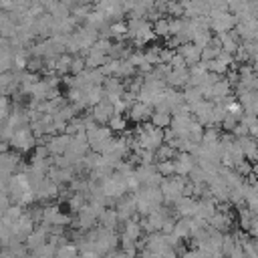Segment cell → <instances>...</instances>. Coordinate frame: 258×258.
Returning <instances> with one entry per match:
<instances>
[{"instance_id": "1", "label": "cell", "mask_w": 258, "mask_h": 258, "mask_svg": "<svg viewBox=\"0 0 258 258\" xmlns=\"http://www.w3.org/2000/svg\"><path fill=\"white\" fill-rule=\"evenodd\" d=\"M10 147H14L16 151H28L34 147V135L30 131V127H22L18 131H14V135L10 137Z\"/></svg>"}, {"instance_id": "2", "label": "cell", "mask_w": 258, "mask_h": 258, "mask_svg": "<svg viewBox=\"0 0 258 258\" xmlns=\"http://www.w3.org/2000/svg\"><path fill=\"white\" fill-rule=\"evenodd\" d=\"M149 113H151L149 105H145V103H135V105L131 107L129 117H131V119H135V121H141V119H145Z\"/></svg>"}, {"instance_id": "3", "label": "cell", "mask_w": 258, "mask_h": 258, "mask_svg": "<svg viewBox=\"0 0 258 258\" xmlns=\"http://www.w3.org/2000/svg\"><path fill=\"white\" fill-rule=\"evenodd\" d=\"M169 121H171V117H169L167 109H157V111L153 113V123H155V127H165Z\"/></svg>"}, {"instance_id": "4", "label": "cell", "mask_w": 258, "mask_h": 258, "mask_svg": "<svg viewBox=\"0 0 258 258\" xmlns=\"http://www.w3.org/2000/svg\"><path fill=\"white\" fill-rule=\"evenodd\" d=\"M10 115V101L6 95H0V123H4Z\"/></svg>"}, {"instance_id": "5", "label": "cell", "mask_w": 258, "mask_h": 258, "mask_svg": "<svg viewBox=\"0 0 258 258\" xmlns=\"http://www.w3.org/2000/svg\"><path fill=\"white\" fill-rule=\"evenodd\" d=\"M54 258H79V254H77L75 246H62V248H58Z\"/></svg>"}, {"instance_id": "6", "label": "cell", "mask_w": 258, "mask_h": 258, "mask_svg": "<svg viewBox=\"0 0 258 258\" xmlns=\"http://www.w3.org/2000/svg\"><path fill=\"white\" fill-rule=\"evenodd\" d=\"M12 206V202H10V196H8V191H0V218L6 214V210Z\"/></svg>"}, {"instance_id": "7", "label": "cell", "mask_w": 258, "mask_h": 258, "mask_svg": "<svg viewBox=\"0 0 258 258\" xmlns=\"http://www.w3.org/2000/svg\"><path fill=\"white\" fill-rule=\"evenodd\" d=\"M109 125H111V129H123V127H125V119L119 117V115H113V117L109 119Z\"/></svg>"}, {"instance_id": "8", "label": "cell", "mask_w": 258, "mask_h": 258, "mask_svg": "<svg viewBox=\"0 0 258 258\" xmlns=\"http://www.w3.org/2000/svg\"><path fill=\"white\" fill-rule=\"evenodd\" d=\"M155 32L157 34H169V22L167 20H159L155 24Z\"/></svg>"}, {"instance_id": "9", "label": "cell", "mask_w": 258, "mask_h": 258, "mask_svg": "<svg viewBox=\"0 0 258 258\" xmlns=\"http://www.w3.org/2000/svg\"><path fill=\"white\" fill-rule=\"evenodd\" d=\"M83 67H85V62H83L81 58H75V60L71 62V71H73V73H77V75H81V73H83Z\"/></svg>"}, {"instance_id": "10", "label": "cell", "mask_w": 258, "mask_h": 258, "mask_svg": "<svg viewBox=\"0 0 258 258\" xmlns=\"http://www.w3.org/2000/svg\"><path fill=\"white\" fill-rule=\"evenodd\" d=\"M8 151H10V143L8 141H0V155H4Z\"/></svg>"}, {"instance_id": "11", "label": "cell", "mask_w": 258, "mask_h": 258, "mask_svg": "<svg viewBox=\"0 0 258 258\" xmlns=\"http://www.w3.org/2000/svg\"><path fill=\"white\" fill-rule=\"evenodd\" d=\"M6 18H8V12H2V10H0V24H2Z\"/></svg>"}, {"instance_id": "12", "label": "cell", "mask_w": 258, "mask_h": 258, "mask_svg": "<svg viewBox=\"0 0 258 258\" xmlns=\"http://www.w3.org/2000/svg\"><path fill=\"white\" fill-rule=\"evenodd\" d=\"M2 252H4V246H2V244H0V256H2Z\"/></svg>"}]
</instances>
